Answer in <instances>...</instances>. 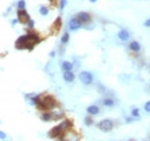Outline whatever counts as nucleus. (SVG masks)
<instances>
[{
	"mask_svg": "<svg viewBox=\"0 0 150 141\" xmlns=\"http://www.w3.org/2000/svg\"><path fill=\"white\" fill-rule=\"evenodd\" d=\"M38 42H39V38L36 35L28 34V35H24V36L20 37L16 41L15 46L17 49H28V50H31Z\"/></svg>",
	"mask_w": 150,
	"mask_h": 141,
	"instance_id": "1",
	"label": "nucleus"
},
{
	"mask_svg": "<svg viewBox=\"0 0 150 141\" xmlns=\"http://www.w3.org/2000/svg\"><path fill=\"white\" fill-rule=\"evenodd\" d=\"M56 104H57V103H56V101H54L53 97H51V96H45V97H43L42 100H39L37 107H38L41 110H50V109H53V108L56 107Z\"/></svg>",
	"mask_w": 150,
	"mask_h": 141,
	"instance_id": "2",
	"label": "nucleus"
},
{
	"mask_svg": "<svg viewBox=\"0 0 150 141\" xmlns=\"http://www.w3.org/2000/svg\"><path fill=\"white\" fill-rule=\"evenodd\" d=\"M68 126H69V123L66 120V122H64V123H61L60 125H58V126H56L52 131H50V133H49V135L51 137V138H57V137H60L61 134H64V132L68 129Z\"/></svg>",
	"mask_w": 150,
	"mask_h": 141,
	"instance_id": "3",
	"label": "nucleus"
},
{
	"mask_svg": "<svg viewBox=\"0 0 150 141\" xmlns=\"http://www.w3.org/2000/svg\"><path fill=\"white\" fill-rule=\"evenodd\" d=\"M78 78H80V81L83 85H91L92 81H94V75L90 72H87V71L81 72L80 75H78Z\"/></svg>",
	"mask_w": 150,
	"mask_h": 141,
	"instance_id": "4",
	"label": "nucleus"
},
{
	"mask_svg": "<svg viewBox=\"0 0 150 141\" xmlns=\"http://www.w3.org/2000/svg\"><path fill=\"white\" fill-rule=\"evenodd\" d=\"M98 129L103 132H110L113 129V123L110 119H104L98 123Z\"/></svg>",
	"mask_w": 150,
	"mask_h": 141,
	"instance_id": "5",
	"label": "nucleus"
},
{
	"mask_svg": "<svg viewBox=\"0 0 150 141\" xmlns=\"http://www.w3.org/2000/svg\"><path fill=\"white\" fill-rule=\"evenodd\" d=\"M68 27H69L71 31H75V30H77V29H80V28H81V22H80L76 17H73V19H71V20H69V22H68Z\"/></svg>",
	"mask_w": 150,
	"mask_h": 141,
	"instance_id": "6",
	"label": "nucleus"
},
{
	"mask_svg": "<svg viewBox=\"0 0 150 141\" xmlns=\"http://www.w3.org/2000/svg\"><path fill=\"white\" fill-rule=\"evenodd\" d=\"M76 19L81 22V23H87L88 21H90V15L85 12H80L76 14Z\"/></svg>",
	"mask_w": 150,
	"mask_h": 141,
	"instance_id": "7",
	"label": "nucleus"
},
{
	"mask_svg": "<svg viewBox=\"0 0 150 141\" xmlns=\"http://www.w3.org/2000/svg\"><path fill=\"white\" fill-rule=\"evenodd\" d=\"M118 38H119L120 41H122V42H126V41H128V38H129V32H128L126 29H121V30L118 32Z\"/></svg>",
	"mask_w": 150,
	"mask_h": 141,
	"instance_id": "8",
	"label": "nucleus"
},
{
	"mask_svg": "<svg viewBox=\"0 0 150 141\" xmlns=\"http://www.w3.org/2000/svg\"><path fill=\"white\" fill-rule=\"evenodd\" d=\"M74 78L75 76L72 71H65V73H64V80H65L67 83L73 82V81H74Z\"/></svg>",
	"mask_w": 150,
	"mask_h": 141,
	"instance_id": "9",
	"label": "nucleus"
},
{
	"mask_svg": "<svg viewBox=\"0 0 150 141\" xmlns=\"http://www.w3.org/2000/svg\"><path fill=\"white\" fill-rule=\"evenodd\" d=\"M17 16H19L20 20H24V21H27V22L30 20L29 14H28L24 9H19V10H17Z\"/></svg>",
	"mask_w": 150,
	"mask_h": 141,
	"instance_id": "10",
	"label": "nucleus"
},
{
	"mask_svg": "<svg viewBox=\"0 0 150 141\" xmlns=\"http://www.w3.org/2000/svg\"><path fill=\"white\" fill-rule=\"evenodd\" d=\"M87 112H88L89 115L95 116V115H97V113L99 112V108H98L97 105H89V107L87 108Z\"/></svg>",
	"mask_w": 150,
	"mask_h": 141,
	"instance_id": "11",
	"label": "nucleus"
},
{
	"mask_svg": "<svg viewBox=\"0 0 150 141\" xmlns=\"http://www.w3.org/2000/svg\"><path fill=\"white\" fill-rule=\"evenodd\" d=\"M129 49H131L133 52H139V51L141 50V45H140L139 42L134 41V42H132V43L129 44Z\"/></svg>",
	"mask_w": 150,
	"mask_h": 141,
	"instance_id": "12",
	"label": "nucleus"
},
{
	"mask_svg": "<svg viewBox=\"0 0 150 141\" xmlns=\"http://www.w3.org/2000/svg\"><path fill=\"white\" fill-rule=\"evenodd\" d=\"M61 67H63L64 71H72L73 69V64L69 63V61H64L63 65H61Z\"/></svg>",
	"mask_w": 150,
	"mask_h": 141,
	"instance_id": "13",
	"label": "nucleus"
},
{
	"mask_svg": "<svg viewBox=\"0 0 150 141\" xmlns=\"http://www.w3.org/2000/svg\"><path fill=\"white\" fill-rule=\"evenodd\" d=\"M103 104H104L105 107H113V105H114V101H113L112 98H105V100L103 101Z\"/></svg>",
	"mask_w": 150,
	"mask_h": 141,
	"instance_id": "14",
	"label": "nucleus"
},
{
	"mask_svg": "<svg viewBox=\"0 0 150 141\" xmlns=\"http://www.w3.org/2000/svg\"><path fill=\"white\" fill-rule=\"evenodd\" d=\"M51 118H53V117H52V113H50V112H46V113L42 115V120H44V122H50Z\"/></svg>",
	"mask_w": 150,
	"mask_h": 141,
	"instance_id": "15",
	"label": "nucleus"
},
{
	"mask_svg": "<svg viewBox=\"0 0 150 141\" xmlns=\"http://www.w3.org/2000/svg\"><path fill=\"white\" fill-rule=\"evenodd\" d=\"M132 117L133 118H140V112L138 108H133L132 109Z\"/></svg>",
	"mask_w": 150,
	"mask_h": 141,
	"instance_id": "16",
	"label": "nucleus"
},
{
	"mask_svg": "<svg viewBox=\"0 0 150 141\" xmlns=\"http://www.w3.org/2000/svg\"><path fill=\"white\" fill-rule=\"evenodd\" d=\"M68 41H69V34L68 32H65L64 36L61 37V43L63 44H66V43H68Z\"/></svg>",
	"mask_w": 150,
	"mask_h": 141,
	"instance_id": "17",
	"label": "nucleus"
},
{
	"mask_svg": "<svg viewBox=\"0 0 150 141\" xmlns=\"http://www.w3.org/2000/svg\"><path fill=\"white\" fill-rule=\"evenodd\" d=\"M39 13H41L42 15H44V16H45V15H47V14H49V9H47L46 7H44V6H42V7L39 8Z\"/></svg>",
	"mask_w": 150,
	"mask_h": 141,
	"instance_id": "18",
	"label": "nucleus"
},
{
	"mask_svg": "<svg viewBox=\"0 0 150 141\" xmlns=\"http://www.w3.org/2000/svg\"><path fill=\"white\" fill-rule=\"evenodd\" d=\"M17 8H19V9H24V8H25V1H24V0H19V2H17Z\"/></svg>",
	"mask_w": 150,
	"mask_h": 141,
	"instance_id": "19",
	"label": "nucleus"
},
{
	"mask_svg": "<svg viewBox=\"0 0 150 141\" xmlns=\"http://www.w3.org/2000/svg\"><path fill=\"white\" fill-rule=\"evenodd\" d=\"M84 124H85L87 126L91 125V124H92V118H90V117H85V118H84Z\"/></svg>",
	"mask_w": 150,
	"mask_h": 141,
	"instance_id": "20",
	"label": "nucleus"
},
{
	"mask_svg": "<svg viewBox=\"0 0 150 141\" xmlns=\"http://www.w3.org/2000/svg\"><path fill=\"white\" fill-rule=\"evenodd\" d=\"M66 5H67V0H60V8L61 9H64L66 7Z\"/></svg>",
	"mask_w": 150,
	"mask_h": 141,
	"instance_id": "21",
	"label": "nucleus"
},
{
	"mask_svg": "<svg viewBox=\"0 0 150 141\" xmlns=\"http://www.w3.org/2000/svg\"><path fill=\"white\" fill-rule=\"evenodd\" d=\"M144 110L147 112H150V101H148L146 104H144Z\"/></svg>",
	"mask_w": 150,
	"mask_h": 141,
	"instance_id": "22",
	"label": "nucleus"
},
{
	"mask_svg": "<svg viewBox=\"0 0 150 141\" xmlns=\"http://www.w3.org/2000/svg\"><path fill=\"white\" fill-rule=\"evenodd\" d=\"M34 25H35V21L30 19V20L28 21V27H29V28H34Z\"/></svg>",
	"mask_w": 150,
	"mask_h": 141,
	"instance_id": "23",
	"label": "nucleus"
},
{
	"mask_svg": "<svg viewBox=\"0 0 150 141\" xmlns=\"http://www.w3.org/2000/svg\"><path fill=\"white\" fill-rule=\"evenodd\" d=\"M144 27H147V28H150V19H148L146 22H144Z\"/></svg>",
	"mask_w": 150,
	"mask_h": 141,
	"instance_id": "24",
	"label": "nucleus"
},
{
	"mask_svg": "<svg viewBox=\"0 0 150 141\" xmlns=\"http://www.w3.org/2000/svg\"><path fill=\"white\" fill-rule=\"evenodd\" d=\"M0 135H1V140H3V139L6 138V134H5L3 132H0Z\"/></svg>",
	"mask_w": 150,
	"mask_h": 141,
	"instance_id": "25",
	"label": "nucleus"
},
{
	"mask_svg": "<svg viewBox=\"0 0 150 141\" xmlns=\"http://www.w3.org/2000/svg\"><path fill=\"white\" fill-rule=\"evenodd\" d=\"M15 23H17V20H13L12 21V24H15Z\"/></svg>",
	"mask_w": 150,
	"mask_h": 141,
	"instance_id": "26",
	"label": "nucleus"
},
{
	"mask_svg": "<svg viewBox=\"0 0 150 141\" xmlns=\"http://www.w3.org/2000/svg\"><path fill=\"white\" fill-rule=\"evenodd\" d=\"M89 1H91V2H96L97 0H89Z\"/></svg>",
	"mask_w": 150,
	"mask_h": 141,
	"instance_id": "27",
	"label": "nucleus"
},
{
	"mask_svg": "<svg viewBox=\"0 0 150 141\" xmlns=\"http://www.w3.org/2000/svg\"><path fill=\"white\" fill-rule=\"evenodd\" d=\"M50 1H52V2H53V1H54V0H50Z\"/></svg>",
	"mask_w": 150,
	"mask_h": 141,
	"instance_id": "28",
	"label": "nucleus"
}]
</instances>
